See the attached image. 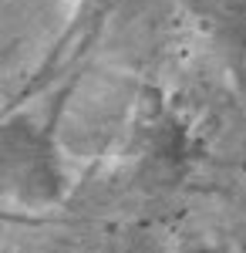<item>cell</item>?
<instances>
[{"label": "cell", "instance_id": "6da1fadb", "mask_svg": "<svg viewBox=\"0 0 246 253\" xmlns=\"http://www.w3.org/2000/svg\"><path fill=\"white\" fill-rule=\"evenodd\" d=\"M0 166L34 199H51L61 189V172H57L54 152L24 122H14L0 132Z\"/></svg>", "mask_w": 246, "mask_h": 253}]
</instances>
